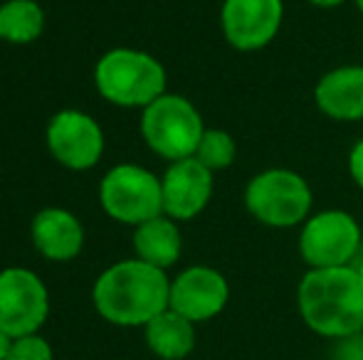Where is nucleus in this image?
<instances>
[{
	"instance_id": "b1692460",
	"label": "nucleus",
	"mask_w": 363,
	"mask_h": 360,
	"mask_svg": "<svg viewBox=\"0 0 363 360\" xmlns=\"http://www.w3.org/2000/svg\"><path fill=\"white\" fill-rule=\"evenodd\" d=\"M356 5H359V10L363 13V0H356Z\"/></svg>"
},
{
	"instance_id": "f8f14e48",
	"label": "nucleus",
	"mask_w": 363,
	"mask_h": 360,
	"mask_svg": "<svg viewBox=\"0 0 363 360\" xmlns=\"http://www.w3.org/2000/svg\"><path fill=\"white\" fill-rule=\"evenodd\" d=\"M163 215L171 220H193L206 210L213 195V170L198 158H183L168 166L161 178Z\"/></svg>"
},
{
	"instance_id": "6e6552de",
	"label": "nucleus",
	"mask_w": 363,
	"mask_h": 360,
	"mask_svg": "<svg viewBox=\"0 0 363 360\" xmlns=\"http://www.w3.org/2000/svg\"><path fill=\"white\" fill-rule=\"evenodd\" d=\"M50 313V294L43 279L25 267L0 272V328L10 338L33 336Z\"/></svg>"
},
{
	"instance_id": "1a4fd4ad",
	"label": "nucleus",
	"mask_w": 363,
	"mask_h": 360,
	"mask_svg": "<svg viewBox=\"0 0 363 360\" xmlns=\"http://www.w3.org/2000/svg\"><path fill=\"white\" fill-rule=\"evenodd\" d=\"M48 149L57 163L69 170H89L99 163L104 153L101 126L89 114L77 109H65L48 124Z\"/></svg>"
},
{
	"instance_id": "6ab92c4d",
	"label": "nucleus",
	"mask_w": 363,
	"mask_h": 360,
	"mask_svg": "<svg viewBox=\"0 0 363 360\" xmlns=\"http://www.w3.org/2000/svg\"><path fill=\"white\" fill-rule=\"evenodd\" d=\"M5 360H55L52 348L43 336L33 333V336L13 338V346Z\"/></svg>"
},
{
	"instance_id": "a211bd4d",
	"label": "nucleus",
	"mask_w": 363,
	"mask_h": 360,
	"mask_svg": "<svg viewBox=\"0 0 363 360\" xmlns=\"http://www.w3.org/2000/svg\"><path fill=\"white\" fill-rule=\"evenodd\" d=\"M238 146H235L233 136L223 129H206L198 151L193 158H198L208 170H225L233 166Z\"/></svg>"
},
{
	"instance_id": "dca6fc26",
	"label": "nucleus",
	"mask_w": 363,
	"mask_h": 360,
	"mask_svg": "<svg viewBox=\"0 0 363 360\" xmlns=\"http://www.w3.org/2000/svg\"><path fill=\"white\" fill-rule=\"evenodd\" d=\"M144 331L151 353L161 360H183L196 348V323L173 308L158 313L153 321L146 323Z\"/></svg>"
},
{
	"instance_id": "0eeeda50",
	"label": "nucleus",
	"mask_w": 363,
	"mask_h": 360,
	"mask_svg": "<svg viewBox=\"0 0 363 360\" xmlns=\"http://www.w3.org/2000/svg\"><path fill=\"white\" fill-rule=\"evenodd\" d=\"M361 227L349 212L324 210L311 215L301 227L299 252L311 269L349 267L359 255Z\"/></svg>"
},
{
	"instance_id": "423d86ee",
	"label": "nucleus",
	"mask_w": 363,
	"mask_h": 360,
	"mask_svg": "<svg viewBox=\"0 0 363 360\" xmlns=\"http://www.w3.org/2000/svg\"><path fill=\"white\" fill-rule=\"evenodd\" d=\"M99 202L111 220L139 227L163 215V187L151 170L121 163L101 178Z\"/></svg>"
},
{
	"instance_id": "39448f33",
	"label": "nucleus",
	"mask_w": 363,
	"mask_h": 360,
	"mask_svg": "<svg viewBox=\"0 0 363 360\" xmlns=\"http://www.w3.org/2000/svg\"><path fill=\"white\" fill-rule=\"evenodd\" d=\"M245 207L267 227H294L309 220L311 187L294 170L269 168L247 182Z\"/></svg>"
},
{
	"instance_id": "4be33fe9",
	"label": "nucleus",
	"mask_w": 363,
	"mask_h": 360,
	"mask_svg": "<svg viewBox=\"0 0 363 360\" xmlns=\"http://www.w3.org/2000/svg\"><path fill=\"white\" fill-rule=\"evenodd\" d=\"M311 5H316V8H336V5L346 3V0H309Z\"/></svg>"
},
{
	"instance_id": "2eb2a0df",
	"label": "nucleus",
	"mask_w": 363,
	"mask_h": 360,
	"mask_svg": "<svg viewBox=\"0 0 363 360\" xmlns=\"http://www.w3.org/2000/svg\"><path fill=\"white\" fill-rule=\"evenodd\" d=\"M134 250L136 260L146 262V265H153L163 272L173 267L183 250L176 220H171L168 215H158L139 225L134 232Z\"/></svg>"
},
{
	"instance_id": "f257e3e1",
	"label": "nucleus",
	"mask_w": 363,
	"mask_h": 360,
	"mask_svg": "<svg viewBox=\"0 0 363 360\" xmlns=\"http://www.w3.org/2000/svg\"><path fill=\"white\" fill-rule=\"evenodd\" d=\"M91 298L99 316L109 323L146 326L168 308L171 279L141 260H124L99 274Z\"/></svg>"
},
{
	"instance_id": "aec40b11",
	"label": "nucleus",
	"mask_w": 363,
	"mask_h": 360,
	"mask_svg": "<svg viewBox=\"0 0 363 360\" xmlns=\"http://www.w3.org/2000/svg\"><path fill=\"white\" fill-rule=\"evenodd\" d=\"M349 173L356 185L363 187V139L354 146V151L349 156Z\"/></svg>"
},
{
	"instance_id": "20e7f679",
	"label": "nucleus",
	"mask_w": 363,
	"mask_h": 360,
	"mask_svg": "<svg viewBox=\"0 0 363 360\" xmlns=\"http://www.w3.org/2000/svg\"><path fill=\"white\" fill-rule=\"evenodd\" d=\"M203 134H206V126L201 114L186 96H158L153 104L146 106L141 116V136L146 146L171 163L193 158Z\"/></svg>"
},
{
	"instance_id": "9b49d317",
	"label": "nucleus",
	"mask_w": 363,
	"mask_h": 360,
	"mask_svg": "<svg viewBox=\"0 0 363 360\" xmlns=\"http://www.w3.org/2000/svg\"><path fill=\"white\" fill-rule=\"evenodd\" d=\"M230 298L228 279L213 267H191L171 281L168 308L193 323H203L223 313Z\"/></svg>"
},
{
	"instance_id": "9d476101",
	"label": "nucleus",
	"mask_w": 363,
	"mask_h": 360,
	"mask_svg": "<svg viewBox=\"0 0 363 360\" xmlns=\"http://www.w3.org/2000/svg\"><path fill=\"white\" fill-rule=\"evenodd\" d=\"M282 0H225L220 25L223 35L240 52L262 50L282 28Z\"/></svg>"
},
{
	"instance_id": "f03ea898",
	"label": "nucleus",
	"mask_w": 363,
	"mask_h": 360,
	"mask_svg": "<svg viewBox=\"0 0 363 360\" xmlns=\"http://www.w3.org/2000/svg\"><path fill=\"white\" fill-rule=\"evenodd\" d=\"M296 303L304 323L324 338L363 333V281L354 267L309 269L301 277Z\"/></svg>"
},
{
	"instance_id": "f3484780",
	"label": "nucleus",
	"mask_w": 363,
	"mask_h": 360,
	"mask_svg": "<svg viewBox=\"0 0 363 360\" xmlns=\"http://www.w3.org/2000/svg\"><path fill=\"white\" fill-rule=\"evenodd\" d=\"M45 13L35 0H5L0 5V35L5 42L30 45L43 35Z\"/></svg>"
},
{
	"instance_id": "5701e85b",
	"label": "nucleus",
	"mask_w": 363,
	"mask_h": 360,
	"mask_svg": "<svg viewBox=\"0 0 363 360\" xmlns=\"http://www.w3.org/2000/svg\"><path fill=\"white\" fill-rule=\"evenodd\" d=\"M356 269H359V274H361V281H363V257H361V262H359V267H356Z\"/></svg>"
},
{
	"instance_id": "7ed1b4c3",
	"label": "nucleus",
	"mask_w": 363,
	"mask_h": 360,
	"mask_svg": "<svg viewBox=\"0 0 363 360\" xmlns=\"http://www.w3.org/2000/svg\"><path fill=\"white\" fill-rule=\"evenodd\" d=\"M94 84L109 104L146 109L166 94V69L148 52L116 47L99 57L94 67Z\"/></svg>"
},
{
	"instance_id": "393cba45",
	"label": "nucleus",
	"mask_w": 363,
	"mask_h": 360,
	"mask_svg": "<svg viewBox=\"0 0 363 360\" xmlns=\"http://www.w3.org/2000/svg\"><path fill=\"white\" fill-rule=\"evenodd\" d=\"M0 40H3V35H0Z\"/></svg>"
},
{
	"instance_id": "4468645a",
	"label": "nucleus",
	"mask_w": 363,
	"mask_h": 360,
	"mask_svg": "<svg viewBox=\"0 0 363 360\" xmlns=\"http://www.w3.org/2000/svg\"><path fill=\"white\" fill-rule=\"evenodd\" d=\"M314 101L334 121L363 119V67L349 64L326 72L314 89Z\"/></svg>"
},
{
	"instance_id": "ddd939ff",
	"label": "nucleus",
	"mask_w": 363,
	"mask_h": 360,
	"mask_svg": "<svg viewBox=\"0 0 363 360\" xmlns=\"http://www.w3.org/2000/svg\"><path fill=\"white\" fill-rule=\"evenodd\" d=\"M33 242L45 260L69 262L82 252L84 245V230L65 207H45L33 220Z\"/></svg>"
},
{
	"instance_id": "412c9836",
	"label": "nucleus",
	"mask_w": 363,
	"mask_h": 360,
	"mask_svg": "<svg viewBox=\"0 0 363 360\" xmlns=\"http://www.w3.org/2000/svg\"><path fill=\"white\" fill-rule=\"evenodd\" d=\"M10 346H13V338H10L8 333L3 331V328H0V360H5V358H8Z\"/></svg>"
}]
</instances>
